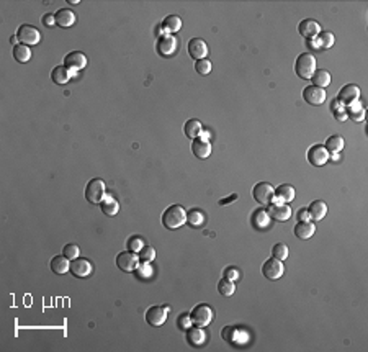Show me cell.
I'll return each instance as SVG.
<instances>
[{"label": "cell", "mask_w": 368, "mask_h": 352, "mask_svg": "<svg viewBox=\"0 0 368 352\" xmlns=\"http://www.w3.org/2000/svg\"><path fill=\"white\" fill-rule=\"evenodd\" d=\"M236 200H237V193H232L231 197H227V198H221V200H220V205H221V206L229 205V203H232V202H236Z\"/></svg>", "instance_id": "816d5d0a"}, {"label": "cell", "mask_w": 368, "mask_h": 352, "mask_svg": "<svg viewBox=\"0 0 368 352\" xmlns=\"http://www.w3.org/2000/svg\"><path fill=\"white\" fill-rule=\"evenodd\" d=\"M135 273H136V277L139 278V280L146 282L147 278L152 277V267H150L149 264H143V262H141V265H138V269L135 270Z\"/></svg>", "instance_id": "60d3db41"}, {"label": "cell", "mask_w": 368, "mask_h": 352, "mask_svg": "<svg viewBox=\"0 0 368 352\" xmlns=\"http://www.w3.org/2000/svg\"><path fill=\"white\" fill-rule=\"evenodd\" d=\"M221 338L224 339L226 343H229L231 346H236L237 348V346H242L247 343L249 334L237 326H227L221 331Z\"/></svg>", "instance_id": "52a82bcc"}, {"label": "cell", "mask_w": 368, "mask_h": 352, "mask_svg": "<svg viewBox=\"0 0 368 352\" xmlns=\"http://www.w3.org/2000/svg\"><path fill=\"white\" fill-rule=\"evenodd\" d=\"M126 244H128V251H131V253H136L138 254L139 251H141L144 246H146V241H144L141 236H133V238L128 239Z\"/></svg>", "instance_id": "ab89813d"}, {"label": "cell", "mask_w": 368, "mask_h": 352, "mask_svg": "<svg viewBox=\"0 0 368 352\" xmlns=\"http://www.w3.org/2000/svg\"><path fill=\"white\" fill-rule=\"evenodd\" d=\"M18 41H20V40H18V36H12V38H10V43L15 44V46H16V44H20Z\"/></svg>", "instance_id": "11a10c76"}, {"label": "cell", "mask_w": 368, "mask_h": 352, "mask_svg": "<svg viewBox=\"0 0 368 352\" xmlns=\"http://www.w3.org/2000/svg\"><path fill=\"white\" fill-rule=\"evenodd\" d=\"M63 256H66L69 261H74L80 256V248L77 244H68L64 246V251H63Z\"/></svg>", "instance_id": "7bdbcfd3"}, {"label": "cell", "mask_w": 368, "mask_h": 352, "mask_svg": "<svg viewBox=\"0 0 368 352\" xmlns=\"http://www.w3.org/2000/svg\"><path fill=\"white\" fill-rule=\"evenodd\" d=\"M139 256V262H143V264H150L154 259H155V249L152 246H144V248L138 253Z\"/></svg>", "instance_id": "74e56055"}, {"label": "cell", "mask_w": 368, "mask_h": 352, "mask_svg": "<svg viewBox=\"0 0 368 352\" xmlns=\"http://www.w3.org/2000/svg\"><path fill=\"white\" fill-rule=\"evenodd\" d=\"M64 66L72 72H79L87 68V56L80 51H72L64 58Z\"/></svg>", "instance_id": "7c38bea8"}, {"label": "cell", "mask_w": 368, "mask_h": 352, "mask_svg": "<svg viewBox=\"0 0 368 352\" xmlns=\"http://www.w3.org/2000/svg\"><path fill=\"white\" fill-rule=\"evenodd\" d=\"M308 211L311 215V220L321 221L322 218L327 215V203L322 202V200H314V202L308 206Z\"/></svg>", "instance_id": "d4e9b609"}, {"label": "cell", "mask_w": 368, "mask_h": 352, "mask_svg": "<svg viewBox=\"0 0 368 352\" xmlns=\"http://www.w3.org/2000/svg\"><path fill=\"white\" fill-rule=\"evenodd\" d=\"M202 131H203V125L200 120H188L185 123V126H183V133H185V136L190 139H197L202 135Z\"/></svg>", "instance_id": "f1b7e54d"}, {"label": "cell", "mask_w": 368, "mask_h": 352, "mask_svg": "<svg viewBox=\"0 0 368 352\" xmlns=\"http://www.w3.org/2000/svg\"><path fill=\"white\" fill-rule=\"evenodd\" d=\"M314 233H316V226L311 221H298V225L294 226V236L301 239V241L309 239Z\"/></svg>", "instance_id": "7402d4cb"}, {"label": "cell", "mask_w": 368, "mask_h": 352, "mask_svg": "<svg viewBox=\"0 0 368 352\" xmlns=\"http://www.w3.org/2000/svg\"><path fill=\"white\" fill-rule=\"evenodd\" d=\"M190 318H192V325L193 326L205 328V326H208L211 321H213L215 313H213V308H211L210 305L200 303L192 310Z\"/></svg>", "instance_id": "277c9868"}, {"label": "cell", "mask_w": 368, "mask_h": 352, "mask_svg": "<svg viewBox=\"0 0 368 352\" xmlns=\"http://www.w3.org/2000/svg\"><path fill=\"white\" fill-rule=\"evenodd\" d=\"M283 272H285V267H283L282 261H278L275 258L265 261L264 265H262V273L269 280H278L283 275Z\"/></svg>", "instance_id": "8fae6325"}, {"label": "cell", "mask_w": 368, "mask_h": 352, "mask_svg": "<svg viewBox=\"0 0 368 352\" xmlns=\"http://www.w3.org/2000/svg\"><path fill=\"white\" fill-rule=\"evenodd\" d=\"M298 31L301 36H304L306 40H313V38H317L319 36V33L322 31L321 30V25L317 23L316 20L313 18H306L303 20L301 23L298 25Z\"/></svg>", "instance_id": "2e32d148"}, {"label": "cell", "mask_w": 368, "mask_h": 352, "mask_svg": "<svg viewBox=\"0 0 368 352\" xmlns=\"http://www.w3.org/2000/svg\"><path fill=\"white\" fill-rule=\"evenodd\" d=\"M105 195H107V185H105L102 178H92V180H88L85 187V198L88 203L100 205L102 200L105 198Z\"/></svg>", "instance_id": "3957f363"}, {"label": "cell", "mask_w": 368, "mask_h": 352, "mask_svg": "<svg viewBox=\"0 0 368 352\" xmlns=\"http://www.w3.org/2000/svg\"><path fill=\"white\" fill-rule=\"evenodd\" d=\"M270 220L272 218L269 216L265 208H257L250 216V225H252L254 230L257 231H265L267 228L270 226Z\"/></svg>", "instance_id": "d6986e66"}, {"label": "cell", "mask_w": 368, "mask_h": 352, "mask_svg": "<svg viewBox=\"0 0 368 352\" xmlns=\"http://www.w3.org/2000/svg\"><path fill=\"white\" fill-rule=\"evenodd\" d=\"M303 98H304V102H308L309 105H322L326 102V98H327V95H326V90L324 88H321V87H316V86H308V87H304V90H303Z\"/></svg>", "instance_id": "5bb4252c"}, {"label": "cell", "mask_w": 368, "mask_h": 352, "mask_svg": "<svg viewBox=\"0 0 368 352\" xmlns=\"http://www.w3.org/2000/svg\"><path fill=\"white\" fill-rule=\"evenodd\" d=\"M188 54H190V58L195 61L206 59L208 46H206V43L203 40H200V38H193V40L188 41Z\"/></svg>", "instance_id": "ac0fdd59"}, {"label": "cell", "mask_w": 368, "mask_h": 352, "mask_svg": "<svg viewBox=\"0 0 368 352\" xmlns=\"http://www.w3.org/2000/svg\"><path fill=\"white\" fill-rule=\"evenodd\" d=\"M341 108H344V107H342L341 103L337 102V98H336V100H334V102H332V105H331V111L334 113V111H337V110H341Z\"/></svg>", "instance_id": "db71d44e"}, {"label": "cell", "mask_w": 368, "mask_h": 352, "mask_svg": "<svg viewBox=\"0 0 368 352\" xmlns=\"http://www.w3.org/2000/svg\"><path fill=\"white\" fill-rule=\"evenodd\" d=\"M92 270H93V267H92V264H90V261H87V259H82V258H77V259H74L71 262V273L74 277H77V278H85V277H88L92 273Z\"/></svg>", "instance_id": "e0dca14e"}, {"label": "cell", "mask_w": 368, "mask_h": 352, "mask_svg": "<svg viewBox=\"0 0 368 352\" xmlns=\"http://www.w3.org/2000/svg\"><path fill=\"white\" fill-rule=\"evenodd\" d=\"M51 270L54 273H66L68 270H71V261L66 258V256H56V258L51 261Z\"/></svg>", "instance_id": "f546056e"}, {"label": "cell", "mask_w": 368, "mask_h": 352, "mask_svg": "<svg viewBox=\"0 0 368 352\" xmlns=\"http://www.w3.org/2000/svg\"><path fill=\"white\" fill-rule=\"evenodd\" d=\"M239 270L236 269V267H227V269H224V272H222V277L224 278H229V280H232V282H236L237 278H239Z\"/></svg>", "instance_id": "f6af8a7d"}, {"label": "cell", "mask_w": 368, "mask_h": 352, "mask_svg": "<svg viewBox=\"0 0 368 352\" xmlns=\"http://www.w3.org/2000/svg\"><path fill=\"white\" fill-rule=\"evenodd\" d=\"M187 223L192 228H200L205 225V213L202 210L193 208L190 211H187Z\"/></svg>", "instance_id": "e575fe53"}, {"label": "cell", "mask_w": 368, "mask_h": 352, "mask_svg": "<svg viewBox=\"0 0 368 352\" xmlns=\"http://www.w3.org/2000/svg\"><path fill=\"white\" fill-rule=\"evenodd\" d=\"M198 138H200V139H203V141H208V143H210L211 133H210V131H206V130H203V131H202V135H200Z\"/></svg>", "instance_id": "f5cc1de1"}, {"label": "cell", "mask_w": 368, "mask_h": 352, "mask_svg": "<svg viewBox=\"0 0 368 352\" xmlns=\"http://www.w3.org/2000/svg\"><path fill=\"white\" fill-rule=\"evenodd\" d=\"M192 151H193L195 158L206 159V158H210V154H211V143L197 138V139H193V143H192Z\"/></svg>", "instance_id": "603a6c76"}, {"label": "cell", "mask_w": 368, "mask_h": 352, "mask_svg": "<svg viewBox=\"0 0 368 352\" xmlns=\"http://www.w3.org/2000/svg\"><path fill=\"white\" fill-rule=\"evenodd\" d=\"M177 326H178V329H182V331H187V329L192 326V318H190V315H187V313H183V315L178 316V320H177Z\"/></svg>", "instance_id": "ee69618b"}, {"label": "cell", "mask_w": 368, "mask_h": 352, "mask_svg": "<svg viewBox=\"0 0 368 352\" xmlns=\"http://www.w3.org/2000/svg\"><path fill=\"white\" fill-rule=\"evenodd\" d=\"M13 58L15 61H18V63L25 64L28 63V61L31 59V49L30 46H26V44H16V46H13Z\"/></svg>", "instance_id": "1f68e13d"}, {"label": "cell", "mask_w": 368, "mask_h": 352, "mask_svg": "<svg viewBox=\"0 0 368 352\" xmlns=\"http://www.w3.org/2000/svg\"><path fill=\"white\" fill-rule=\"evenodd\" d=\"M205 333H203V328H188L187 329V343L192 346V348H200V346L205 344Z\"/></svg>", "instance_id": "cb8c5ba5"}, {"label": "cell", "mask_w": 368, "mask_h": 352, "mask_svg": "<svg viewBox=\"0 0 368 352\" xmlns=\"http://www.w3.org/2000/svg\"><path fill=\"white\" fill-rule=\"evenodd\" d=\"M347 116L352 121H364L365 120V110H359V111H354V113H347Z\"/></svg>", "instance_id": "bcb514c9"}, {"label": "cell", "mask_w": 368, "mask_h": 352, "mask_svg": "<svg viewBox=\"0 0 368 352\" xmlns=\"http://www.w3.org/2000/svg\"><path fill=\"white\" fill-rule=\"evenodd\" d=\"M234 290H236V283L229 280V278L222 277L218 283V292L222 295V297H231V295L234 293Z\"/></svg>", "instance_id": "d590c367"}, {"label": "cell", "mask_w": 368, "mask_h": 352, "mask_svg": "<svg viewBox=\"0 0 368 352\" xmlns=\"http://www.w3.org/2000/svg\"><path fill=\"white\" fill-rule=\"evenodd\" d=\"M18 40L21 44H26V46H36L41 41V33L38 28L31 26V25H21L18 28V33H16Z\"/></svg>", "instance_id": "8992f818"}, {"label": "cell", "mask_w": 368, "mask_h": 352, "mask_svg": "<svg viewBox=\"0 0 368 352\" xmlns=\"http://www.w3.org/2000/svg\"><path fill=\"white\" fill-rule=\"evenodd\" d=\"M211 68H213V66H211L210 59H202L195 63V71H197L200 76H208L211 72Z\"/></svg>", "instance_id": "b9f144b4"}, {"label": "cell", "mask_w": 368, "mask_h": 352, "mask_svg": "<svg viewBox=\"0 0 368 352\" xmlns=\"http://www.w3.org/2000/svg\"><path fill=\"white\" fill-rule=\"evenodd\" d=\"M294 72L299 79L311 81V77L316 72V58L309 53H303L298 56L296 63H294Z\"/></svg>", "instance_id": "7a4b0ae2"}, {"label": "cell", "mask_w": 368, "mask_h": 352, "mask_svg": "<svg viewBox=\"0 0 368 352\" xmlns=\"http://www.w3.org/2000/svg\"><path fill=\"white\" fill-rule=\"evenodd\" d=\"M267 213H269L272 220L287 221L292 218V206L288 203H270L267 206Z\"/></svg>", "instance_id": "9a60e30c"}, {"label": "cell", "mask_w": 368, "mask_h": 352, "mask_svg": "<svg viewBox=\"0 0 368 352\" xmlns=\"http://www.w3.org/2000/svg\"><path fill=\"white\" fill-rule=\"evenodd\" d=\"M72 76H75V72L69 71L66 66H58V68H54L51 71V79L54 84H58V86H64V84H68Z\"/></svg>", "instance_id": "44dd1931"}, {"label": "cell", "mask_w": 368, "mask_h": 352, "mask_svg": "<svg viewBox=\"0 0 368 352\" xmlns=\"http://www.w3.org/2000/svg\"><path fill=\"white\" fill-rule=\"evenodd\" d=\"M116 265L123 272H135L139 265V256L131 251H125L116 256Z\"/></svg>", "instance_id": "9c48e42d"}, {"label": "cell", "mask_w": 368, "mask_h": 352, "mask_svg": "<svg viewBox=\"0 0 368 352\" xmlns=\"http://www.w3.org/2000/svg\"><path fill=\"white\" fill-rule=\"evenodd\" d=\"M298 221H311V215H309V211H308V208H301L299 211H298Z\"/></svg>", "instance_id": "c3c4849f"}, {"label": "cell", "mask_w": 368, "mask_h": 352, "mask_svg": "<svg viewBox=\"0 0 368 352\" xmlns=\"http://www.w3.org/2000/svg\"><path fill=\"white\" fill-rule=\"evenodd\" d=\"M43 23L46 25L48 28H53L56 25V16L53 13H46L43 16Z\"/></svg>", "instance_id": "7dc6e473"}, {"label": "cell", "mask_w": 368, "mask_h": 352, "mask_svg": "<svg viewBox=\"0 0 368 352\" xmlns=\"http://www.w3.org/2000/svg\"><path fill=\"white\" fill-rule=\"evenodd\" d=\"M167 313H169V306H150L146 311V321L150 326H162L167 320Z\"/></svg>", "instance_id": "4fadbf2b"}, {"label": "cell", "mask_w": 368, "mask_h": 352, "mask_svg": "<svg viewBox=\"0 0 368 352\" xmlns=\"http://www.w3.org/2000/svg\"><path fill=\"white\" fill-rule=\"evenodd\" d=\"M306 44H308L309 49H316V51H322L321 49V44L317 41V38H313V40H306Z\"/></svg>", "instance_id": "f907efd6"}, {"label": "cell", "mask_w": 368, "mask_h": 352, "mask_svg": "<svg viewBox=\"0 0 368 352\" xmlns=\"http://www.w3.org/2000/svg\"><path fill=\"white\" fill-rule=\"evenodd\" d=\"M357 100H360V88L359 86H355V84H347V86H344L337 93V102L341 103L344 108L352 105Z\"/></svg>", "instance_id": "ba28073f"}, {"label": "cell", "mask_w": 368, "mask_h": 352, "mask_svg": "<svg viewBox=\"0 0 368 352\" xmlns=\"http://www.w3.org/2000/svg\"><path fill=\"white\" fill-rule=\"evenodd\" d=\"M162 28L167 31V35H174L182 28V20L180 16L177 15H169L167 18L162 21Z\"/></svg>", "instance_id": "4dcf8cb0"}, {"label": "cell", "mask_w": 368, "mask_h": 352, "mask_svg": "<svg viewBox=\"0 0 368 352\" xmlns=\"http://www.w3.org/2000/svg\"><path fill=\"white\" fill-rule=\"evenodd\" d=\"M311 81H313V86L326 88L329 84H331V74H329L326 69H316L314 76L311 77Z\"/></svg>", "instance_id": "836d02e7"}, {"label": "cell", "mask_w": 368, "mask_h": 352, "mask_svg": "<svg viewBox=\"0 0 368 352\" xmlns=\"http://www.w3.org/2000/svg\"><path fill=\"white\" fill-rule=\"evenodd\" d=\"M334 118H336L337 121H345L349 118L347 116V111H345V108H341V110H337V111H334Z\"/></svg>", "instance_id": "681fc988"}, {"label": "cell", "mask_w": 368, "mask_h": 352, "mask_svg": "<svg viewBox=\"0 0 368 352\" xmlns=\"http://www.w3.org/2000/svg\"><path fill=\"white\" fill-rule=\"evenodd\" d=\"M317 41L321 44V49H331L336 43V38L331 31H321L319 36H317Z\"/></svg>", "instance_id": "f35d334b"}, {"label": "cell", "mask_w": 368, "mask_h": 352, "mask_svg": "<svg viewBox=\"0 0 368 352\" xmlns=\"http://www.w3.org/2000/svg\"><path fill=\"white\" fill-rule=\"evenodd\" d=\"M252 193H254L255 202L264 206H269L272 203L273 197H275V187L269 182H260L254 187Z\"/></svg>", "instance_id": "5b68a950"}, {"label": "cell", "mask_w": 368, "mask_h": 352, "mask_svg": "<svg viewBox=\"0 0 368 352\" xmlns=\"http://www.w3.org/2000/svg\"><path fill=\"white\" fill-rule=\"evenodd\" d=\"M294 188L292 185H288V183H283V185L277 187L275 188V197H278L280 200H283L285 203H290L294 200Z\"/></svg>", "instance_id": "d6a6232c"}, {"label": "cell", "mask_w": 368, "mask_h": 352, "mask_svg": "<svg viewBox=\"0 0 368 352\" xmlns=\"http://www.w3.org/2000/svg\"><path fill=\"white\" fill-rule=\"evenodd\" d=\"M344 146H345L344 138H342V136H339V135H334V136H329V138H327V141H326V146H324V148L329 151V154L334 156V154H341V153H342V149H344Z\"/></svg>", "instance_id": "83f0119b"}, {"label": "cell", "mask_w": 368, "mask_h": 352, "mask_svg": "<svg viewBox=\"0 0 368 352\" xmlns=\"http://www.w3.org/2000/svg\"><path fill=\"white\" fill-rule=\"evenodd\" d=\"M272 256L275 259H278V261H285V259H288V256H290V249H288V246L285 244V243H278V244H275L272 248Z\"/></svg>", "instance_id": "8d00e7d4"}, {"label": "cell", "mask_w": 368, "mask_h": 352, "mask_svg": "<svg viewBox=\"0 0 368 352\" xmlns=\"http://www.w3.org/2000/svg\"><path fill=\"white\" fill-rule=\"evenodd\" d=\"M187 223V211L182 205H170L162 213V225L165 230H178Z\"/></svg>", "instance_id": "6da1fadb"}, {"label": "cell", "mask_w": 368, "mask_h": 352, "mask_svg": "<svg viewBox=\"0 0 368 352\" xmlns=\"http://www.w3.org/2000/svg\"><path fill=\"white\" fill-rule=\"evenodd\" d=\"M100 208H102L103 215L115 216V215H118V211H120V203L116 202L111 195H105V198L102 200V203H100Z\"/></svg>", "instance_id": "4316f807"}, {"label": "cell", "mask_w": 368, "mask_h": 352, "mask_svg": "<svg viewBox=\"0 0 368 352\" xmlns=\"http://www.w3.org/2000/svg\"><path fill=\"white\" fill-rule=\"evenodd\" d=\"M54 16H56V25L61 28H69L74 25L77 20L75 13L72 12L71 8H59Z\"/></svg>", "instance_id": "ffe728a7"}, {"label": "cell", "mask_w": 368, "mask_h": 352, "mask_svg": "<svg viewBox=\"0 0 368 352\" xmlns=\"http://www.w3.org/2000/svg\"><path fill=\"white\" fill-rule=\"evenodd\" d=\"M329 159H331V154H329V151L322 146V144L311 146L308 151V161H309V164L314 167H321V166L327 164Z\"/></svg>", "instance_id": "30bf717a"}, {"label": "cell", "mask_w": 368, "mask_h": 352, "mask_svg": "<svg viewBox=\"0 0 368 352\" xmlns=\"http://www.w3.org/2000/svg\"><path fill=\"white\" fill-rule=\"evenodd\" d=\"M177 49V41L175 38L169 35V36H162L159 40V44H157V51L162 54V56H170L174 54Z\"/></svg>", "instance_id": "484cf974"}]
</instances>
